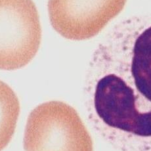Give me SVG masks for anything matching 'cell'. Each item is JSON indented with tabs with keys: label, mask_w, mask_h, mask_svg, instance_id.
I'll list each match as a JSON object with an SVG mask.
<instances>
[{
	"label": "cell",
	"mask_w": 151,
	"mask_h": 151,
	"mask_svg": "<svg viewBox=\"0 0 151 151\" xmlns=\"http://www.w3.org/2000/svg\"><path fill=\"white\" fill-rule=\"evenodd\" d=\"M19 113L18 97L7 84L0 80V151L12 139Z\"/></svg>",
	"instance_id": "5b68a950"
},
{
	"label": "cell",
	"mask_w": 151,
	"mask_h": 151,
	"mask_svg": "<svg viewBox=\"0 0 151 151\" xmlns=\"http://www.w3.org/2000/svg\"><path fill=\"white\" fill-rule=\"evenodd\" d=\"M25 151H93L92 138L73 107L49 101L36 107L26 125Z\"/></svg>",
	"instance_id": "7a4b0ae2"
},
{
	"label": "cell",
	"mask_w": 151,
	"mask_h": 151,
	"mask_svg": "<svg viewBox=\"0 0 151 151\" xmlns=\"http://www.w3.org/2000/svg\"><path fill=\"white\" fill-rule=\"evenodd\" d=\"M42 29L32 0H0V69L24 67L38 51Z\"/></svg>",
	"instance_id": "3957f363"
},
{
	"label": "cell",
	"mask_w": 151,
	"mask_h": 151,
	"mask_svg": "<svg viewBox=\"0 0 151 151\" xmlns=\"http://www.w3.org/2000/svg\"><path fill=\"white\" fill-rule=\"evenodd\" d=\"M127 0H49L52 27L71 40H88L97 35L120 14Z\"/></svg>",
	"instance_id": "277c9868"
},
{
	"label": "cell",
	"mask_w": 151,
	"mask_h": 151,
	"mask_svg": "<svg viewBox=\"0 0 151 151\" xmlns=\"http://www.w3.org/2000/svg\"><path fill=\"white\" fill-rule=\"evenodd\" d=\"M90 124L118 151H151V14L118 24L95 51L86 84Z\"/></svg>",
	"instance_id": "6da1fadb"
}]
</instances>
